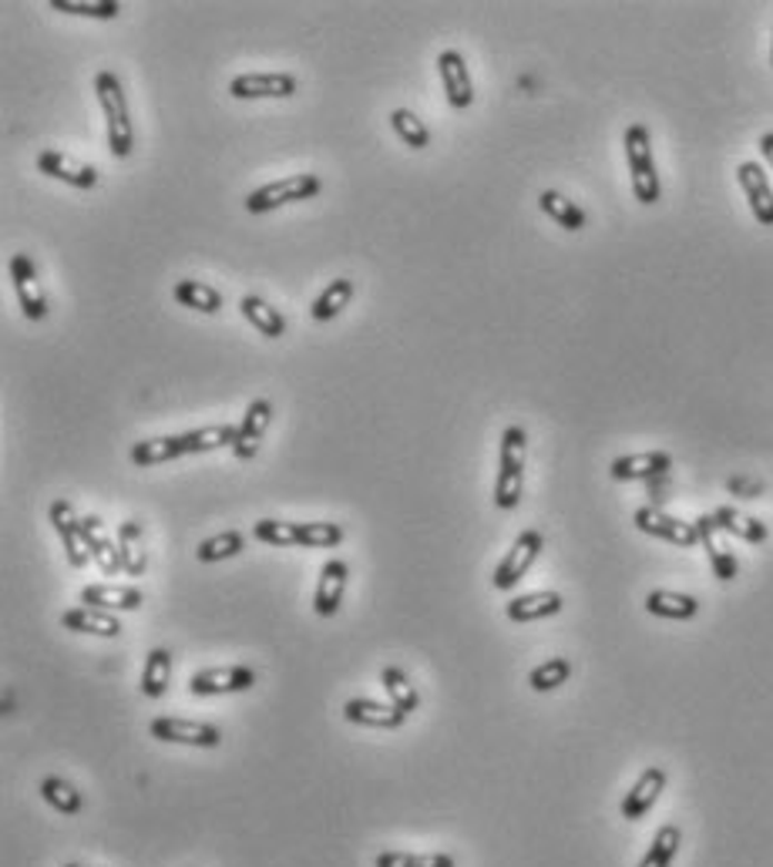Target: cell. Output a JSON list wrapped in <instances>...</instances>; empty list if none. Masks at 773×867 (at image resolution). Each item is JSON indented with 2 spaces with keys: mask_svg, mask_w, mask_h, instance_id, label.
<instances>
[{
  "mask_svg": "<svg viewBox=\"0 0 773 867\" xmlns=\"http://www.w3.org/2000/svg\"><path fill=\"white\" fill-rule=\"evenodd\" d=\"M95 91H98V101H101V111H105V121H108V151L115 158H128L131 148H135V125H131L128 98H125V88H121L118 75L108 71V68L98 71Z\"/></svg>",
  "mask_w": 773,
  "mask_h": 867,
  "instance_id": "1",
  "label": "cell"
},
{
  "mask_svg": "<svg viewBox=\"0 0 773 867\" xmlns=\"http://www.w3.org/2000/svg\"><path fill=\"white\" fill-rule=\"evenodd\" d=\"M525 451L528 437L525 427L511 424L501 434V457H498V477H495V504L501 511H515L525 491Z\"/></svg>",
  "mask_w": 773,
  "mask_h": 867,
  "instance_id": "2",
  "label": "cell"
},
{
  "mask_svg": "<svg viewBox=\"0 0 773 867\" xmlns=\"http://www.w3.org/2000/svg\"><path fill=\"white\" fill-rule=\"evenodd\" d=\"M626 161L633 176V193L643 206H656L663 189H659V171L653 158V141L646 125H629L626 128Z\"/></svg>",
  "mask_w": 773,
  "mask_h": 867,
  "instance_id": "3",
  "label": "cell"
},
{
  "mask_svg": "<svg viewBox=\"0 0 773 867\" xmlns=\"http://www.w3.org/2000/svg\"><path fill=\"white\" fill-rule=\"evenodd\" d=\"M320 189H323V183L316 176H310V171H300V176H286L280 183H270V186L249 193L246 196V213L249 216H263V213H273L280 206L313 199V196H320Z\"/></svg>",
  "mask_w": 773,
  "mask_h": 867,
  "instance_id": "4",
  "label": "cell"
},
{
  "mask_svg": "<svg viewBox=\"0 0 773 867\" xmlns=\"http://www.w3.org/2000/svg\"><path fill=\"white\" fill-rule=\"evenodd\" d=\"M541 549H545V539H541V532H535V529L521 532V535L515 539V545L508 549V555L498 562L495 575H491V585H495L498 592H511V589H515V585H518V582L528 575V569L538 562Z\"/></svg>",
  "mask_w": 773,
  "mask_h": 867,
  "instance_id": "5",
  "label": "cell"
},
{
  "mask_svg": "<svg viewBox=\"0 0 773 867\" xmlns=\"http://www.w3.org/2000/svg\"><path fill=\"white\" fill-rule=\"evenodd\" d=\"M148 730L162 743H182V747H199V750H216L223 743L219 727L199 723V720H182V717H155Z\"/></svg>",
  "mask_w": 773,
  "mask_h": 867,
  "instance_id": "6",
  "label": "cell"
},
{
  "mask_svg": "<svg viewBox=\"0 0 773 867\" xmlns=\"http://www.w3.org/2000/svg\"><path fill=\"white\" fill-rule=\"evenodd\" d=\"M256 686V672L249 666H223L188 676L192 697H226V692H246Z\"/></svg>",
  "mask_w": 773,
  "mask_h": 867,
  "instance_id": "7",
  "label": "cell"
},
{
  "mask_svg": "<svg viewBox=\"0 0 773 867\" xmlns=\"http://www.w3.org/2000/svg\"><path fill=\"white\" fill-rule=\"evenodd\" d=\"M636 529H639L643 535L663 539V542L679 545V549L699 545V532H696L693 522H679V518H673V514H666V511H659V508H649V504L636 511Z\"/></svg>",
  "mask_w": 773,
  "mask_h": 867,
  "instance_id": "8",
  "label": "cell"
},
{
  "mask_svg": "<svg viewBox=\"0 0 773 867\" xmlns=\"http://www.w3.org/2000/svg\"><path fill=\"white\" fill-rule=\"evenodd\" d=\"M11 279H14V289H18L25 316L31 323H41L48 316V296H45V289L38 283V269H35L28 253H14L11 256Z\"/></svg>",
  "mask_w": 773,
  "mask_h": 867,
  "instance_id": "9",
  "label": "cell"
},
{
  "mask_svg": "<svg viewBox=\"0 0 773 867\" xmlns=\"http://www.w3.org/2000/svg\"><path fill=\"white\" fill-rule=\"evenodd\" d=\"M48 518H51V525H55V532L61 539L68 565L71 569H85L91 555H88V545H85V535H81V518L75 514V508L68 501H55L48 508Z\"/></svg>",
  "mask_w": 773,
  "mask_h": 867,
  "instance_id": "10",
  "label": "cell"
},
{
  "mask_svg": "<svg viewBox=\"0 0 773 867\" xmlns=\"http://www.w3.org/2000/svg\"><path fill=\"white\" fill-rule=\"evenodd\" d=\"M736 183H740V189H743V196H746V203H750L753 219H756L760 226H773V189H770V179H766L763 165L743 161V165L736 168Z\"/></svg>",
  "mask_w": 773,
  "mask_h": 867,
  "instance_id": "11",
  "label": "cell"
},
{
  "mask_svg": "<svg viewBox=\"0 0 773 867\" xmlns=\"http://www.w3.org/2000/svg\"><path fill=\"white\" fill-rule=\"evenodd\" d=\"M296 78L286 71H273V75H239L229 85V95L239 101H256V98H293L296 95Z\"/></svg>",
  "mask_w": 773,
  "mask_h": 867,
  "instance_id": "12",
  "label": "cell"
},
{
  "mask_svg": "<svg viewBox=\"0 0 773 867\" xmlns=\"http://www.w3.org/2000/svg\"><path fill=\"white\" fill-rule=\"evenodd\" d=\"M438 75H441V85H444V95H448L451 108L454 111L471 108L474 85H471V75H468V65H464L461 51H441L438 55Z\"/></svg>",
  "mask_w": 773,
  "mask_h": 867,
  "instance_id": "13",
  "label": "cell"
},
{
  "mask_svg": "<svg viewBox=\"0 0 773 867\" xmlns=\"http://www.w3.org/2000/svg\"><path fill=\"white\" fill-rule=\"evenodd\" d=\"M270 424H273V404H270L266 397L253 401V404L246 407V417L239 421V437H236V444H233V454H236L239 461H253V457L260 454V444H263Z\"/></svg>",
  "mask_w": 773,
  "mask_h": 867,
  "instance_id": "14",
  "label": "cell"
},
{
  "mask_svg": "<svg viewBox=\"0 0 773 867\" xmlns=\"http://www.w3.org/2000/svg\"><path fill=\"white\" fill-rule=\"evenodd\" d=\"M346 579H350V569H346L343 559H333L320 569V582H316V595H313V609H316L320 619H333L340 612Z\"/></svg>",
  "mask_w": 773,
  "mask_h": 867,
  "instance_id": "15",
  "label": "cell"
},
{
  "mask_svg": "<svg viewBox=\"0 0 773 867\" xmlns=\"http://www.w3.org/2000/svg\"><path fill=\"white\" fill-rule=\"evenodd\" d=\"M666 770L663 767H646L643 774H639V780L633 784V790L626 794V800H623V817L626 820H643L653 807H656V800H659V794L666 790Z\"/></svg>",
  "mask_w": 773,
  "mask_h": 867,
  "instance_id": "16",
  "label": "cell"
},
{
  "mask_svg": "<svg viewBox=\"0 0 773 867\" xmlns=\"http://www.w3.org/2000/svg\"><path fill=\"white\" fill-rule=\"evenodd\" d=\"M81 535H85L88 555L98 562V569H101L105 575H118V572H125V569H121V552H118V542H111L108 529L101 525V518H95V514L81 518Z\"/></svg>",
  "mask_w": 773,
  "mask_h": 867,
  "instance_id": "17",
  "label": "cell"
},
{
  "mask_svg": "<svg viewBox=\"0 0 773 867\" xmlns=\"http://www.w3.org/2000/svg\"><path fill=\"white\" fill-rule=\"evenodd\" d=\"M141 602H145V595L135 585L101 582V585L81 589V605H91V609H101V612H135V609H141Z\"/></svg>",
  "mask_w": 773,
  "mask_h": 867,
  "instance_id": "18",
  "label": "cell"
},
{
  "mask_svg": "<svg viewBox=\"0 0 773 867\" xmlns=\"http://www.w3.org/2000/svg\"><path fill=\"white\" fill-rule=\"evenodd\" d=\"M343 720L356 723V727H370V730H401L404 727V713L391 703H373V700H346L343 703Z\"/></svg>",
  "mask_w": 773,
  "mask_h": 867,
  "instance_id": "19",
  "label": "cell"
},
{
  "mask_svg": "<svg viewBox=\"0 0 773 867\" xmlns=\"http://www.w3.org/2000/svg\"><path fill=\"white\" fill-rule=\"evenodd\" d=\"M38 168L45 171V176L61 179V183H68L75 189H95L98 186V171L91 165H78L65 151H55V148H45L38 155Z\"/></svg>",
  "mask_w": 773,
  "mask_h": 867,
  "instance_id": "20",
  "label": "cell"
},
{
  "mask_svg": "<svg viewBox=\"0 0 773 867\" xmlns=\"http://www.w3.org/2000/svg\"><path fill=\"white\" fill-rule=\"evenodd\" d=\"M693 525H696L699 542H703V549H706V555H710L713 575H716L720 582H733L736 572H740V565H736V555L720 542V529H716V522H713V514H699Z\"/></svg>",
  "mask_w": 773,
  "mask_h": 867,
  "instance_id": "21",
  "label": "cell"
},
{
  "mask_svg": "<svg viewBox=\"0 0 773 867\" xmlns=\"http://www.w3.org/2000/svg\"><path fill=\"white\" fill-rule=\"evenodd\" d=\"M673 467V457L666 451H643V454H623L613 461L609 474L616 481H649Z\"/></svg>",
  "mask_w": 773,
  "mask_h": 867,
  "instance_id": "22",
  "label": "cell"
},
{
  "mask_svg": "<svg viewBox=\"0 0 773 867\" xmlns=\"http://www.w3.org/2000/svg\"><path fill=\"white\" fill-rule=\"evenodd\" d=\"M61 625L68 632H81V636H98V639H118L121 636V622L115 619V612H101L91 605H75L61 615Z\"/></svg>",
  "mask_w": 773,
  "mask_h": 867,
  "instance_id": "23",
  "label": "cell"
},
{
  "mask_svg": "<svg viewBox=\"0 0 773 867\" xmlns=\"http://www.w3.org/2000/svg\"><path fill=\"white\" fill-rule=\"evenodd\" d=\"M561 595L558 592H528V595H518L505 605V615L511 622H538V619H548V615H558L561 612Z\"/></svg>",
  "mask_w": 773,
  "mask_h": 867,
  "instance_id": "24",
  "label": "cell"
},
{
  "mask_svg": "<svg viewBox=\"0 0 773 867\" xmlns=\"http://www.w3.org/2000/svg\"><path fill=\"white\" fill-rule=\"evenodd\" d=\"M713 522H716L720 532L736 535V539H743V542H750V545H763L766 535H770L763 522H756V518H750V514H743V511H736V508H730V504H723V508L713 511Z\"/></svg>",
  "mask_w": 773,
  "mask_h": 867,
  "instance_id": "25",
  "label": "cell"
},
{
  "mask_svg": "<svg viewBox=\"0 0 773 867\" xmlns=\"http://www.w3.org/2000/svg\"><path fill=\"white\" fill-rule=\"evenodd\" d=\"M646 612L659 615V619H673V622H689V619L699 615V602L693 595H683V592L656 589V592L646 595Z\"/></svg>",
  "mask_w": 773,
  "mask_h": 867,
  "instance_id": "26",
  "label": "cell"
},
{
  "mask_svg": "<svg viewBox=\"0 0 773 867\" xmlns=\"http://www.w3.org/2000/svg\"><path fill=\"white\" fill-rule=\"evenodd\" d=\"M168 679H172V652L158 646V649L148 652V659L141 666V682H138L141 697L145 700H162L168 692Z\"/></svg>",
  "mask_w": 773,
  "mask_h": 867,
  "instance_id": "27",
  "label": "cell"
},
{
  "mask_svg": "<svg viewBox=\"0 0 773 867\" xmlns=\"http://www.w3.org/2000/svg\"><path fill=\"white\" fill-rule=\"evenodd\" d=\"M172 296H175L178 306H188L196 313H209L213 316V313L223 309V293L216 286H209V283H199V279H178L172 286Z\"/></svg>",
  "mask_w": 773,
  "mask_h": 867,
  "instance_id": "28",
  "label": "cell"
},
{
  "mask_svg": "<svg viewBox=\"0 0 773 867\" xmlns=\"http://www.w3.org/2000/svg\"><path fill=\"white\" fill-rule=\"evenodd\" d=\"M380 686H383L387 697H391V707H398L404 717H411V713L421 707L418 689H414V682H411V676H408L404 669L387 666V669L380 672Z\"/></svg>",
  "mask_w": 773,
  "mask_h": 867,
  "instance_id": "29",
  "label": "cell"
},
{
  "mask_svg": "<svg viewBox=\"0 0 773 867\" xmlns=\"http://www.w3.org/2000/svg\"><path fill=\"white\" fill-rule=\"evenodd\" d=\"M118 552H121V569L125 575L138 579L145 575V565H148V555H145V539H141V525L138 522H121L118 525Z\"/></svg>",
  "mask_w": 773,
  "mask_h": 867,
  "instance_id": "30",
  "label": "cell"
},
{
  "mask_svg": "<svg viewBox=\"0 0 773 867\" xmlns=\"http://www.w3.org/2000/svg\"><path fill=\"white\" fill-rule=\"evenodd\" d=\"M175 457H185L182 434H172V437H148V441H138V444L131 447V464H135V467H151V464L175 461Z\"/></svg>",
  "mask_w": 773,
  "mask_h": 867,
  "instance_id": "31",
  "label": "cell"
},
{
  "mask_svg": "<svg viewBox=\"0 0 773 867\" xmlns=\"http://www.w3.org/2000/svg\"><path fill=\"white\" fill-rule=\"evenodd\" d=\"M41 797L51 810H58L61 817H78L85 810V797L75 784H68L65 777H45L41 780Z\"/></svg>",
  "mask_w": 773,
  "mask_h": 867,
  "instance_id": "32",
  "label": "cell"
},
{
  "mask_svg": "<svg viewBox=\"0 0 773 867\" xmlns=\"http://www.w3.org/2000/svg\"><path fill=\"white\" fill-rule=\"evenodd\" d=\"M239 313H243L263 336H270V339H280V336L286 333L283 313L273 309V306H270L266 299H260V296H243V299H239Z\"/></svg>",
  "mask_w": 773,
  "mask_h": 867,
  "instance_id": "33",
  "label": "cell"
},
{
  "mask_svg": "<svg viewBox=\"0 0 773 867\" xmlns=\"http://www.w3.org/2000/svg\"><path fill=\"white\" fill-rule=\"evenodd\" d=\"M538 206H541V213L548 216V219H555L561 229H568V233H578V229H586V213L578 209L571 199H565L561 193H555V189H545L541 196H538Z\"/></svg>",
  "mask_w": 773,
  "mask_h": 867,
  "instance_id": "34",
  "label": "cell"
},
{
  "mask_svg": "<svg viewBox=\"0 0 773 867\" xmlns=\"http://www.w3.org/2000/svg\"><path fill=\"white\" fill-rule=\"evenodd\" d=\"M239 437V427L233 424H213V427H199L182 434L185 454H203V451H216V447H233Z\"/></svg>",
  "mask_w": 773,
  "mask_h": 867,
  "instance_id": "35",
  "label": "cell"
},
{
  "mask_svg": "<svg viewBox=\"0 0 773 867\" xmlns=\"http://www.w3.org/2000/svg\"><path fill=\"white\" fill-rule=\"evenodd\" d=\"M243 549H246V535H243L239 529H229V532H219V535L206 539V542L196 549V559H199L203 565H213V562H226V559L243 555Z\"/></svg>",
  "mask_w": 773,
  "mask_h": 867,
  "instance_id": "36",
  "label": "cell"
},
{
  "mask_svg": "<svg viewBox=\"0 0 773 867\" xmlns=\"http://www.w3.org/2000/svg\"><path fill=\"white\" fill-rule=\"evenodd\" d=\"M679 844H683V830L676 824H663L646 850V857L639 860V867H669L679 854Z\"/></svg>",
  "mask_w": 773,
  "mask_h": 867,
  "instance_id": "37",
  "label": "cell"
},
{
  "mask_svg": "<svg viewBox=\"0 0 773 867\" xmlns=\"http://www.w3.org/2000/svg\"><path fill=\"white\" fill-rule=\"evenodd\" d=\"M353 299V279H333L326 283V289L313 299V319L326 323L333 316H340Z\"/></svg>",
  "mask_w": 773,
  "mask_h": 867,
  "instance_id": "38",
  "label": "cell"
},
{
  "mask_svg": "<svg viewBox=\"0 0 773 867\" xmlns=\"http://www.w3.org/2000/svg\"><path fill=\"white\" fill-rule=\"evenodd\" d=\"M373 867H458L451 854H408V850H380Z\"/></svg>",
  "mask_w": 773,
  "mask_h": 867,
  "instance_id": "39",
  "label": "cell"
},
{
  "mask_svg": "<svg viewBox=\"0 0 773 867\" xmlns=\"http://www.w3.org/2000/svg\"><path fill=\"white\" fill-rule=\"evenodd\" d=\"M51 8L61 14H78V18H98V21H115L118 18V0H51Z\"/></svg>",
  "mask_w": 773,
  "mask_h": 867,
  "instance_id": "40",
  "label": "cell"
},
{
  "mask_svg": "<svg viewBox=\"0 0 773 867\" xmlns=\"http://www.w3.org/2000/svg\"><path fill=\"white\" fill-rule=\"evenodd\" d=\"M253 535H256L263 545H273V549L300 545V525H296V522H276V518H263V522H256V525H253Z\"/></svg>",
  "mask_w": 773,
  "mask_h": 867,
  "instance_id": "41",
  "label": "cell"
},
{
  "mask_svg": "<svg viewBox=\"0 0 773 867\" xmlns=\"http://www.w3.org/2000/svg\"><path fill=\"white\" fill-rule=\"evenodd\" d=\"M568 676H571V662H568L565 656H555V659H548V662H541V666L531 669L528 686H531L535 692H551V689H558L561 682H568Z\"/></svg>",
  "mask_w": 773,
  "mask_h": 867,
  "instance_id": "42",
  "label": "cell"
},
{
  "mask_svg": "<svg viewBox=\"0 0 773 867\" xmlns=\"http://www.w3.org/2000/svg\"><path fill=\"white\" fill-rule=\"evenodd\" d=\"M346 532L336 522H303L300 525V549H336Z\"/></svg>",
  "mask_w": 773,
  "mask_h": 867,
  "instance_id": "43",
  "label": "cell"
},
{
  "mask_svg": "<svg viewBox=\"0 0 773 867\" xmlns=\"http://www.w3.org/2000/svg\"><path fill=\"white\" fill-rule=\"evenodd\" d=\"M391 125H394V131H398V138L401 141H408L411 148H428L431 145V131H428V125L414 115V111H408V108H398L394 115H391Z\"/></svg>",
  "mask_w": 773,
  "mask_h": 867,
  "instance_id": "44",
  "label": "cell"
},
{
  "mask_svg": "<svg viewBox=\"0 0 773 867\" xmlns=\"http://www.w3.org/2000/svg\"><path fill=\"white\" fill-rule=\"evenodd\" d=\"M760 151H763V158H766V165H770V171H773V131H766V135H760Z\"/></svg>",
  "mask_w": 773,
  "mask_h": 867,
  "instance_id": "45",
  "label": "cell"
},
{
  "mask_svg": "<svg viewBox=\"0 0 773 867\" xmlns=\"http://www.w3.org/2000/svg\"><path fill=\"white\" fill-rule=\"evenodd\" d=\"M65 867H81V864H65Z\"/></svg>",
  "mask_w": 773,
  "mask_h": 867,
  "instance_id": "46",
  "label": "cell"
},
{
  "mask_svg": "<svg viewBox=\"0 0 773 867\" xmlns=\"http://www.w3.org/2000/svg\"><path fill=\"white\" fill-rule=\"evenodd\" d=\"M770 61H773V48H770Z\"/></svg>",
  "mask_w": 773,
  "mask_h": 867,
  "instance_id": "47",
  "label": "cell"
}]
</instances>
